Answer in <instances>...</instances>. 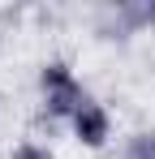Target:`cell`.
I'll use <instances>...</instances> for the list:
<instances>
[{"label": "cell", "mask_w": 155, "mask_h": 159, "mask_svg": "<svg viewBox=\"0 0 155 159\" xmlns=\"http://www.w3.org/2000/svg\"><path fill=\"white\" fill-rule=\"evenodd\" d=\"M91 99V90L82 86V78L73 73L69 60H48L39 69V103H43V116L52 120H73V112Z\"/></svg>", "instance_id": "cell-1"}, {"label": "cell", "mask_w": 155, "mask_h": 159, "mask_svg": "<svg viewBox=\"0 0 155 159\" xmlns=\"http://www.w3.org/2000/svg\"><path fill=\"white\" fill-rule=\"evenodd\" d=\"M147 22H151V26H155V4H151V9H147Z\"/></svg>", "instance_id": "cell-5"}, {"label": "cell", "mask_w": 155, "mask_h": 159, "mask_svg": "<svg viewBox=\"0 0 155 159\" xmlns=\"http://www.w3.org/2000/svg\"><path fill=\"white\" fill-rule=\"evenodd\" d=\"M125 159H155V129H138L125 138Z\"/></svg>", "instance_id": "cell-3"}, {"label": "cell", "mask_w": 155, "mask_h": 159, "mask_svg": "<svg viewBox=\"0 0 155 159\" xmlns=\"http://www.w3.org/2000/svg\"><path fill=\"white\" fill-rule=\"evenodd\" d=\"M69 133H73L78 146H86V151H103V146H108V138H112V112H108V107L91 95V99L73 112Z\"/></svg>", "instance_id": "cell-2"}, {"label": "cell", "mask_w": 155, "mask_h": 159, "mask_svg": "<svg viewBox=\"0 0 155 159\" xmlns=\"http://www.w3.org/2000/svg\"><path fill=\"white\" fill-rule=\"evenodd\" d=\"M9 159H56V155H52L48 146H39V142H22V146H17Z\"/></svg>", "instance_id": "cell-4"}]
</instances>
